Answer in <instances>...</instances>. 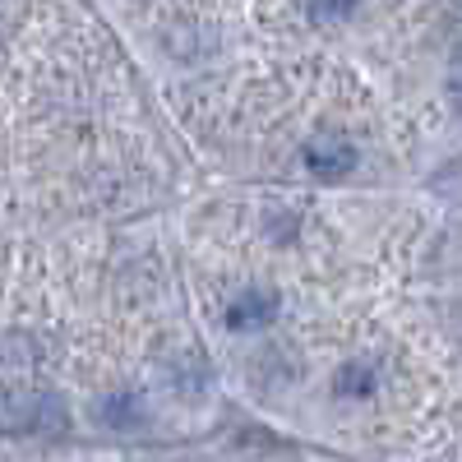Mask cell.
<instances>
[{"label": "cell", "instance_id": "6da1fadb", "mask_svg": "<svg viewBox=\"0 0 462 462\" xmlns=\"http://www.w3.org/2000/svg\"><path fill=\"white\" fill-rule=\"evenodd\" d=\"M305 167H310L315 176H324V180H337V176H346L356 167V143L346 139V134H333V130H324V134H315L310 143H305Z\"/></svg>", "mask_w": 462, "mask_h": 462}, {"label": "cell", "instance_id": "7a4b0ae2", "mask_svg": "<svg viewBox=\"0 0 462 462\" xmlns=\"http://www.w3.org/2000/svg\"><path fill=\"white\" fill-rule=\"evenodd\" d=\"M278 319V300L273 291H263V287H245L236 300H231V310H226V324L231 328H263V324H273Z\"/></svg>", "mask_w": 462, "mask_h": 462}, {"label": "cell", "instance_id": "3957f363", "mask_svg": "<svg viewBox=\"0 0 462 462\" xmlns=\"http://www.w3.org/2000/svg\"><path fill=\"white\" fill-rule=\"evenodd\" d=\"M333 389H337V398L342 402H352V398H370L374 389H379V365L374 361H346L342 370H337V379H333Z\"/></svg>", "mask_w": 462, "mask_h": 462}, {"label": "cell", "instance_id": "277c9868", "mask_svg": "<svg viewBox=\"0 0 462 462\" xmlns=\"http://www.w3.org/2000/svg\"><path fill=\"white\" fill-rule=\"evenodd\" d=\"M93 411H97L102 426H111V430H134L139 420H143V402H139L134 393H111V398H102Z\"/></svg>", "mask_w": 462, "mask_h": 462}, {"label": "cell", "instance_id": "5b68a950", "mask_svg": "<svg viewBox=\"0 0 462 462\" xmlns=\"http://www.w3.org/2000/svg\"><path fill=\"white\" fill-rule=\"evenodd\" d=\"M356 10V0H315V14L319 19H346Z\"/></svg>", "mask_w": 462, "mask_h": 462}, {"label": "cell", "instance_id": "8992f818", "mask_svg": "<svg viewBox=\"0 0 462 462\" xmlns=\"http://www.w3.org/2000/svg\"><path fill=\"white\" fill-rule=\"evenodd\" d=\"M448 88H453V102L462 106V56L453 60V69H448Z\"/></svg>", "mask_w": 462, "mask_h": 462}]
</instances>
